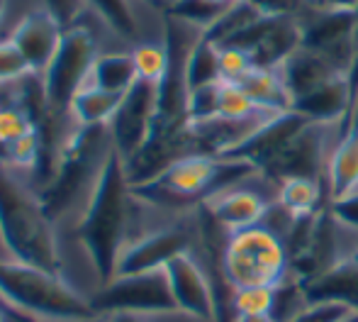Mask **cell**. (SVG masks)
<instances>
[{"instance_id": "cell-1", "label": "cell", "mask_w": 358, "mask_h": 322, "mask_svg": "<svg viewBox=\"0 0 358 322\" xmlns=\"http://www.w3.org/2000/svg\"><path fill=\"white\" fill-rule=\"evenodd\" d=\"M132 193L127 159L110 139L95 178L85 193L83 208L76 220V239L83 246L98 286H105L117 274L122 249L132 239Z\"/></svg>"}, {"instance_id": "cell-2", "label": "cell", "mask_w": 358, "mask_h": 322, "mask_svg": "<svg viewBox=\"0 0 358 322\" xmlns=\"http://www.w3.org/2000/svg\"><path fill=\"white\" fill-rule=\"evenodd\" d=\"M0 244L8 259L62 274L64 259L57 225L44 205L13 166L0 161Z\"/></svg>"}, {"instance_id": "cell-3", "label": "cell", "mask_w": 358, "mask_h": 322, "mask_svg": "<svg viewBox=\"0 0 358 322\" xmlns=\"http://www.w3.org/2000/svg\"><path fill=\"white\" fill-rule=\"evenodd\" d=\"M0 298L27 322H85L95 318L85 298L64 274L0 259Z\"/></svg>"}, {"instance_id": "cell-4", "label": "cell", "mask_w": 358, "mask_h": 322, "mask_svg": "<svg viewBox=\"0 0 358 322\" xmlns=\"http://www.w3.org/2000/svg\"><path fill=\"white\" fill-rule=\"evenodd\" d=\"M222 276L231 290L275 288L290 276L285 241L264 225L229 234L222 251Z\"/></svg>"}, {"instance_id": "cell-5", "label": "cell", "mask_w": 358, "mask_h": 322, "mask_svg": "<svg viewBox=\"0 0 358 322\" xmlns=\"http://www.w3.org/2000/svg\"><path fill=\"white\" fill-rule=\"evenodd\" d=\"M278 203V181L254 169L229 183L220 186L200 203L203 213L229 237L241 230L264 225L266 215Z\"/></svg>"}, {"instance_id": "cell-6", "label": "cell", "mask_w": 358, "mask_h": 322, "mask_svg": "<svg viewBox=\"0 0 358 322\" xmlns=\"http://www.w3.org/2000/svg\"><path fill=\"white\" fill-rule=\"evenodd\" d=\"M98 54L100 52L95 49V39L88 29L83 27L64 29L62 44H59L57 54H54L44 76L39 78L44 113L52 115V118L69 115L73 95L83 88L88 71Z\"/></svg>"}, {"instance_id": "cell-7", "label": "cell", "mask_w": 358, "mask_h": 322, "mask_svg": "<svg viewBox=\"0 0 358 322\" xmlns=\"http://www.w3.org/2000/svg\"><path fill=\"white\" fill-rule=\"evenodd\" d=\"M90 303H93L95 315L134 313L146 315V318H166V315L178 313L166 269L115 276L110 284L98 286Z\"/></svg>"}, {"instance_id": "cell-8", "label": "cell", "mask_w": 358, "mask_h": 322, "mask_svg": "<svg viewBox=\"0 0 358 322\" xmlns=\"http://www.w3.org/2000/svg\"><path fill=\"white\" fill-rule=\"evenodd\" d=\"M164 269L180 315L193 322H222L217 286L200 249L183 251Z\"/></svg>"}, {"instance_id": "cell-9", "label": "cell", "mask_w": 358, "mask_h": 322, "mask_svg": "<svg viewBox=\"0 0 358 322\" xmlns=\"http://www.w3.org/2000/svg\"><path fill=\"white\" fill-rule=\"evenodd\" d=\"M161 118V88L137 80L124 95L117 115L108 125V134L124 159L134 161L154 139Z\"/></svg>"}, {"instance_id": "cell-10", "label": "cell", "mask_w": 358, "mask_h": 322, "mask_svg": "<svg viewBox=\"0 0 358 322\" xmlns=\"http://www.w3.org/2000/svg\"><path fill=\"white\" fill-rule=\"evenodd\" d=\"M64 24L49 8H34L15 24L10 42L20 49L34 78H42L64 37Z\"/></svg>"}, {"instance_id": "cell-11", "label": "cell", "mask_w": 358, "mask_h": 322, "mask_svg": "<svg viewBox=\"0 0 358 322\" xmlns=\"http://www.w3.org/2000/svg\"><path fill=\"white\" fill-rule=\"evenodd\" d=\"M280 71L287 83V90L292 95V110L295 103L307 95L317 93V90L327 88V85L336 83V80H344L351 76L346 71H341L334 62L324 57V54L315 52L310 47H300L297 52H292L290 57L280 64Z\"/></svg>"}, {"instance_id": "cell-12", "label": "cell", "mask_w": 358, "mask_h": 322, "mask_svg": "<svg viewBox=\"0 0 358 322\" xmlns=\"http://www.w3.org/2000/svg\"><path fill=\"white\" fill-rule=\"evenodd\" d=\"M358 198V125L334 147L327 166V205H341Z\"/></svg>"}, {"instance_id": "cell-13", "label": "cell", "mask_w": 358, "mask_h": 322, "mask_svg": "<svg viewBox=\"0 0 358 322\" xmlns=\"http://www.w3.org/2000/svg\"><path fill=\"white\" fill-rule=\"evenodd\" d=\"M310 303H341L358 313V254L302 286Z\"/></svg>"}, {"instance_id": "cell-14", "label": "cell", "mask_w": 358, "mask_h": 322, "mask_svg": "<svg viewBox=\"0 0 358 322\" xmlns=\"http://www.w3.org/2000/svg\"><path fill=\"white\" fill-rule=\"evenodd\" d=\"M139 80L137 66H134L132 52H103L95 57L83 85L108 93L127 95Z\"/></svg>"}, {"instance_id": "cell-15", "label": "cell", "mask_w": 358, "mask_h": 322, "mask_svg": "<svg viewBox=\"0 0 358 322\" xmlns=\"http://www.w3.org/2000/svg\"><path fill=\"white\" fill-rule=\"evenodd\" d=\"M122 100H124V95L83 85V88L73 95L71 108H69V118H71L73 127H80V130L108 127L115 115H117Z\"/></svg>"}, {"instance_id": "cell-16", "label": "cell", "mask_w": 358, "mask_h": 322, "mask_svg": "<svg viewBox=\"0 0 358 322\" xmlns=\"http://www.w3.org/2000/svg\"><path fill=\"white\" fill-rule=\"evenodd\" d=\"M278 205L295 220H305L327 208V186L322 181L292 176L278 183Z\"/></svg>"}, {"instance_id": "cell-17", "label": "cell", "mask_w": 358, "mask_h": 322, "mask_svg": "<svg viewBox=\"0 0 358 322\" xmlns=\"http://www.w3.org/2000/svg\"><path fill=\"white\" fill-rule=\"evenodd\" d=\"M239 85L264 108L280 110V113L292 110V95L287 90L280 66H254L239 80Z\"/></svg>"}, {"instance_id": "cell-18", "label": "cell", "mask_w": 358, "mask_h": 322, "mask_svg": "<svg viewBox=\"0 0 358 322\" xmlns=\"http://www.w3.org/2000/svg\"><path fill=\"white\" fill-rule=\"evenodd\" d=\"M85 3L120 39L134 42L139 37V18L134 0H80Z\"/></svg>"}, {"instance_id": "cell-19", "label": "cell", "mask_w": 358, "mask_h": 322, "mask_svg": "<svg viewBox=\"0 0 358 322\" xmlns=\"http://www.w3.org/2000/svg\"><path fill=\"white\" fill-rule=\"evenodd\" d=\"M137 76L144 83L164 88L171 74V49L169 42H137L132 49Z\"/></svg>"}, {"instance_id": "cell-20", "label": "cell", "mask_w": 358, "mask_h": 322, "mask_svg": "<svg viewBox=\"0 0 358 322\" xmlns=\"http://www.w3.org/2000/svg\"><path fill=\"white\" fill-rule=\"evenodd\" d=\"M39 122L34 120V115L27 108L20 105H5L0 108V147H10L17 139L27 137V134L37 132Z\"/></svg>"}, {"instance_id": "cell-21", "label": "cell", "mask_w": 358, "mask_h": 322, "mask_svg": "<svg viewBox=\"0 0 358 322\" xmlns=\"http://www.w3.org/2000/svg\"><path fill=\"white\" fill-rule=\"evenodd\" d=\"M217 47V69H220V80L239 83L251 69L256 66L249 49L234 47V44H215Z\"/></svg>"}, {"instance_id": "cell-22", "label": "cell", "mask_w": 358, "mask_h": 322, "mask_svg": "<svg viewBox=\"0 0 358 322\" xmlns=\"http://www.w3.org/2000/svg\"><path fill=\"white\" fill-rule=\"evenodd\" d=\"M273 300L275 288L231 290V318H239V315H271L273 313Z\"/></svg>"}, {"instance_id": "cell-23", "label": "cell", "mask_w": 358, "mask_h": 322, "mask_svg": "<svg viewBox=\"0 0 358 322\" xmlns=\"http://www.w3.org/2000/svg\"><path fill=\"white\" fill-rule=\"evenodd\" d=\"M358 313L341 303H310L302 313H297L287 322H349L356 320Z\"/></svg>"}, {"instance_id": "cell-24", "label": "cell", "mask_w": 358, "mask_h": 322, "mask_svg": "<svg viewBox=\"0 0 358 322\" xmlns=\"http://www.w3.org/2000/svg\"><path fill=\"white\" fill-rule=\"evenodd\" d=\"M27 76H32V71L20 49L10 39L0 42V83H13V80H22Z\"/></svg>"}, {"instance_id": "cell-25", "label": "cell", "mask_w": 358, "mask_h": 322, "mask_svg": "<svg viewBox=\"0 0 358 322\" xmlns=\"http://www.w3.org/2000/svg\"><path fill=\"white\" fill-rule=\"evenodd\" d=\"M307 10L322 15H356L358 0H302Z\"/></svg>"}, {"instance_id": "cell-26", "label": "cell", "mask_w": 358, "mask_h": 322, "mask_svg": "<svg viewBox=\"0 0 358 322\" xmlns=\"http://www.w3.org/2000/svg\"><path fill=\"white\" fill-rule=\"evenodd\" d=\"M108 322H154L156 318H146V315H134V313H115L105 315Z\"/></svg>"}, {"instance_id": "cell-27", "label": "cell", "mask_w": 358, "mask_h": 322, "mask_svg": "<svg viewBox=\"0 0 358 322\" xmlns=\"http://www.w3.org/2000/svg\"><path fill=\"white\" fill-rule=\"evenodd\" d=\"M208 5H217V8H229V5H236L239 0H203Z\"/></svg>"}, {"instance_id": "cell-28", "label": "cell", "mask_w": 358, "mask_h": 322, "mask_svg": "<svg viewBox=\"0 0 358 322\" xmlns=\"http://www.w3.org/2000/svg\"><path fill=\"white\" fill-rule=\"evenodd\" d=\"M8 8H10V0H0V20L8 15Z\"/></svg>"}, {"instance_id": "cell-29", "label": "cell", "mask_w": 358, "mask_h": 322, "mask_svg": "<svg viewBox=\"0 0 358 322\" xmlns=\"http://www.w3.org/2000/svg\"><path fill=\"white\" fill-rule=\"evenodd\" d=\"M85 322H108V318H105V315H95V318L85 320Z\"/></svg>"}, {"instance_id": "cell-30", "label": "cell", "mask_w": 358, "mask_h": 322, "mask_svg": "<svg viewBox=\"0 0 358 322\" xmlns=\"http://www.w3.org/2000/svg\"><path fill=\"white\" fill-rule=\"evenodd\" d=\"M0 305H3V308H8V310H13V308H10V305H8V303H5L3 298H0ZM13 313H15V310H13ZM15 315H17V313H15ZM22 320H24V318H22Z\"/></svg>"}, {"instance_id": "cell-31", "label": "cell", "mask_w": 358, "mask_h": 322, "mask_svg": "<svg viewBox=\"0 0 358 322\" xmlns=\"http://www.w3.org/2000/svg\"><path fill=\"white\" fill-rule=\"evenodd\" d=\"M349 322H358V318H356V320H349Z\"/></svg>"}]
</instances>
